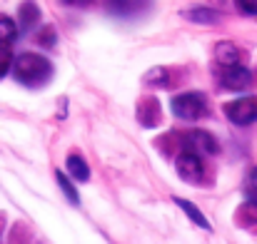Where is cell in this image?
Masks as SVG:
<instances>
[{
    "instance_id": "cell-15",
    "label": "cell",
    "mask_w": 257,
    "mask_h": 244,
    "mask_svg": "<svg viewBox=\"0 0 257 244\" xmlns=\"http://www.w3.org/2000/svg\"><path fill=\"white\" fill-rule=\"evenodd\" d=\"M18 38V25L13 18L8 15H0V45H8Z\"/></svg>"
},
{
    "instance_id": "cell-21",
    "label": "cell",
    "mask_w": 257,
    "mask_h": 244,
    "mask_svg": "<svg viewBox=\"0 0 257 244\" xmlns=\"http://www.w3.org/2000/svg\"><path fill=\"white\" fill-rule=\"evenodd\" d=\"M250 184H252V187L257 189V167L252 169V172H250Z\"/></svg>"
},
{
    "instance_id": "cell-10",
    "label": "cell",
    "mask_w": 257,
    "mask_h": 244,
    "mask_svg": "<svg viewBox=\"0 0 257 244\" xmlns=\"http://www.w3.org/2000/svg\"><path fill=\"white\" fill-rule=\"evenodd\" d=\"M18 18H20V28H23V30H30V28H35L38 20H40V8H38L33 0H25V3L20 5V10H18Z\"/></svg>"
},
{
    "instance_id": "cell-8",
    "label": "cell",
    "mask_w": 257,
    "mask_h": 244,
    "mask_svg": "<svg viewBox=\"0 0 257 244\" xmlns=\"http://www.w3.org/2000/svg\"><path fill=\"white\" fill-rule=\"evenodd\" d=\"M215 60L222 65V68H232V65H240V48L230 40H220L215 45Z\"/></svg>"
},
{
    "instance_id": "cell-6",
    "label": "cell",
    "mask_w": 257,
    "mask_h": 244,
    "mask_svg": "<svg viewBox=\"0 0 257 244\" xmlns=\"http://www.w3.org/2000/svg\"><path fill=\"white\" fill-rule=\"evenodd\" d=\"M220 82L225 90H245L250 82H252V73L245 68V65H232V68H225Z\"/></svg>"
},
{
    "instance_id": "cell-13",
    "label": "cell",
    "mask_w": 257,
    "mask_h": 244,
    "mask_svg": "<svg viewBox=\"0 0 257 244\" xmlns=\"http://www.w3.org/2000/svg\"><path fill=\"white\" fill-rule=\"evenodd\" d=\"M55 182L60 184V189H63V194L68 197V202L70 204H80V194H78V189H75V184L70 182V177L65 174V172H55Z\"/></svg>"
},
{
    "instance_id": "cell-14",
    "label": "cell",
    "mask_w": 257,
    "mask_h": 244,
    "mask_svg": "<svg viewBox=\"0 0 257 244\" xmlns=\"http://www.w3.org/2000/svg\"><path fill=\"white\" fill-rule=\"evenodd\" d=\"M145 85L168 87V85H170V70H168V68H150V70L145 73Z\"/></svg>"
},
{
    "instance_id": "cell-4",
    "label": "cell",
    "mask_w": 257,
    "mask_h": 244,
    "mask_svg": "<svg viewBox=\"0 0 257 244\" xmlns=\"http://www.w3.org/2000/svg\"><path fill=\"white\" fill-rule=\"evenodd\" d=\"M225 115H227L230 122H235L240 127L252 125L257 120V100H252V97H240V100H235V102H230L225 107Z\"/></svg>"
},
{
    "instance_id": "cell-18",
    "label": "cell",
    "mask_w": 257,
    "mask_h": 244,
    "mask_svg": "<svg viewBox=\"0 0 257 244\" xmlns=\"http://www.w3.org/2000/svg\"><path fill=\"white\" fill-rule=\"evenodd\" d=\"M240 217H242L245 222H252V224H257V199H250V202H245V204H242Z\"/></svg>"
},
{
    "instance_id": "cell-2",
    "label": "cell",
    "mask_w": 257,
    "mask_h": 244,
    "mask_svg": "<svg viewBox=\"0 0 257 244\" xmlns=\"http://www.w3.org/2000/svg\"><path fill=\"white\" fill-rule=\"evenodd\" d=\"M172 115L180 117V120H200L205 115V97L197 95V92H182V95H175L170 102Z\"/></svg>"
},
{
    "instance_id": "cell-12",
    "label": "cell",
    "mask_w": 257,
    "mask_h": 244,
    "mask_svg": "<svg viewBox=\"0 0 257 244\" xmlns=\"http://www.w3.org/2000/svg\"><path fill=\"white\" fill-rule=\"evenodd\" d=\"M172 202H175V204H177V207H180V209H182V212H185V214H187V217H190V219H192V222L200 227V229L210 232V222L205 219V214H202V212H200V209H197L192 202H187V199H182V197H175Z\"/></svg>"
},
{
    "instance_id": "cell-22",
    "label": "cell",
    "mask_w": 257,
    "mask_h": 244,
    "mask_svg": "<svg viewBox=\"0 0 257 244\" xmlns=\"http://www.w3.org/2000/svg\"><path fill=\"white\" fill-rule=\"evenodd\" d=\"M110 3H125V0H110Z\"/></svg>"
},
{
    "instance_id": "cell-19",
    "label": "cell",
    "mask_w": 257,
    "mask_h": 244,
    "mask_svg": "<svg viewBox=\"0 0 257 244\" xmlns=\"http://www.w3.org/2000/svg\"><path fill=\"white\" fill-rule=\"evenodd\" d=\"M237 5H240L245 13H252V15H257V0H237Z\"/></svg>"
},
{
    "instance_id": "cell-17",
    "label": "cell",
    "mask_w": 257,
    "mask_h": 244,
    "mask_svg": "<svg viewBox=\"0 0 257 244\" xmlns=\"http://www.w3.org/2000/svg\"><path fill=\"white\" fill-rule=\"evenodd\" d=\"M10 68H13V53L8 45H0V78H5Z\"/></svg>"
},
{
    "instance_id": "cell-5",
    "label": "cell",
    "mask_w": 257,
    "mask_h": 244,
    "mask_svg": "<svg viewBox=\"0 0 257 244\" xmlns=\"http://www.w3.org/2000/svg\"><path fill=\"white\" fill-rule=\"evenodd\" d=\"M177 174H180V179H185V182H190V184H197V182H202V177H205V164L202 160L197 157V155H192V152H182L180 157H177Z\"/></svg>"
},
{
    "instance_id": "cell-11",
    "label": "cell",
    "mask_w": 257,
    "mask_h": 244,
    "mask_svg": "<svg viewBox=\"0 0 257 244\" xmlns=\"http://www.w3.org/2000/svg\"><path fill=\"white\" fill-rule=\"evenodd\" d=\"M65 167H68V177L70 179H75V182H87L90 179V167H87V162L80 155H70Z\"/></svg>"
},
{
    "instance_id": "cell-3",
    "label": "cell",
    "mask_w": 257,
    "mask_h": 244,
    "mask_svg": "<svg viewBox=\"0 0 257 244\" xmlns=\"http://www.w3.org/2000/svg\"><path fill=\"white\" fill-rule=\"evenodd\" d=\"M182 145H185V152H192V155H217L220 147H217V140L205 132V130H192L182 137Z\"/></svg>"
},
{
    "instance_id": "cell-9",
    "label": "cell",
    "mask_w": 257,
    "mask_h": 244,
    "mask_svg": "<svg viewBox=\"0 0 257 244\" xmlns=\"http://www.w3.org/2000/svg\"><path fill=\"white\" fill-rule=\"evenodd\" d=\"M182 18L192 20V23H202V25H215L220 20V13L207 8V5H195V8H185Z\"/></svg>"
},
{
    "instance_id": "cell-7",
    "label": "cell",
    "mask_w": 257,
    "mask_h": 244,
    "mask_svg": "<svg viewBox=\"0 0 257 244\" xmlns=\"http://www.w3.org/2000/svg\"><path fill=\"white\" fill-rule=\"evenodd\" d=\"M138 122L143 127H155L160 122V105L155 97H143L138 105Z\"/></svg>"
},
{
    "instance_id": "cell-20",
    "label": "cell",
    "mask_w": 257,
    "mask_h": 244,
    "mask_svg": "<svg viewBox=\"0 0 257 244\" xmlns=\"http://www.w3.org/2000/svg\"><path fill=\"white\" fill-rule=\"evenodd\" d=\"M65 5H75V8H80V5H90L92 0H63Z\"/></svg>"
},
{
    "instance_id": "cell-1",
    "label": "cell",
    "mask_w": 257,
    "mask_h": 244,
    "mask_svg": "<svg viewBox=\"0 0 257 244\" xmlns=\"http://www.w3.org/2000/svg\"><path fill=\"white\" fill-rule=\"evenodd\" d=\"M13 75L15 80L25 87H40L50 80L53 75V63L38 53H23L18 58H13Z\"/></svg>"
},
{
    "instance_id": "cell-16",
    "label": "cell",
    "mask_w": 257,
    "mask_h": 244,
    "mask_svg": "<svg viewBox=\"0 0 257 244\" xmlns=\"http://www.w3.org/2000/svg\"><path fill=\"white\" fill-rule=\"evenodd\" d=\"M55 43H58V33H55V28H43L40 30V35H38V45L40 48H55Z\"/></svg>"
}]
</instances>
